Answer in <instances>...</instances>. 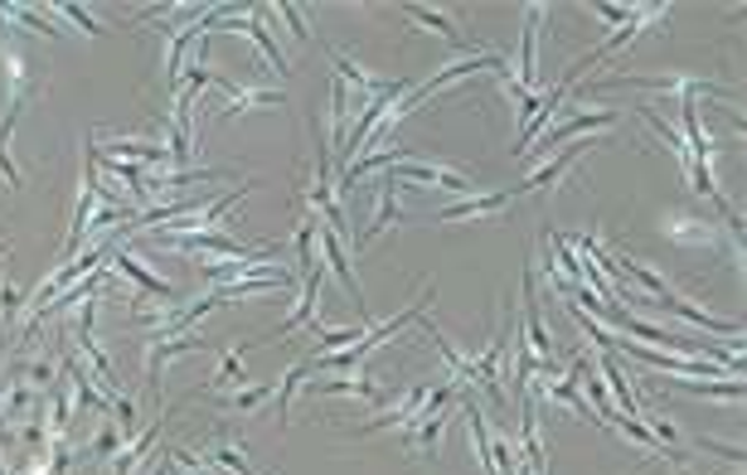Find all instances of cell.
<instances>
[{"label":"cell","mask_w":747,"mask_h":475,"mask_svg":"<svg viewBox=\"0 0 747 475\" xmlns=\"http://www.w3.org/2000/svg\"><path fill=\"white\" fill-rule=\"evenodd\" d=\"M593 145H597L593 137H578V141H568V145H563V151L544 155V161H538V165H534L530 175H524V180H520V185H514L510 194H514V199H520V194H538V190H554V185H563V180L573 175V165H578L583 155L593 151Z\"/></svg>","instance_id":"obj_1"},{"label":"cell","mask_w":747,"mask_h":475,"mask_svg":"<svg viewBox=\"0 0 747 475\" xmlns=\"http://www.w3.org/2000/svg\"><path fill=\"white\" fill-rule=\"evenodd\" d=\"M660 234L684 242V248H718V242H724L718 238V224L704 214H665L660 218Z\"/></svg>","instance_id":"obj_10"},{"label":"cell","mask_w":747,"mask_h":475,"mask_svg":"<svg viewBox=\"0 0 747 475\" xmlns=\"http://www.w3.org/2000/svg\"><path fill=\"white\" fill-rule=\"evenodd\" d=\"M350 137V88L340 78H330V141L345 145Z\"/></svg>","instance_id":"obj_22"},{"label":"cell","mask_w":747,"mask_h":475,"mask_svg":"<svg viewBox=\"0 0 747 475\" xmlns=\"http://www.w3.org/2000/svg\"><path fill=\"white\" fill-rule=\"evenodd\" d=\"M514 204L510 190H495V194H471L467 204H447L442 214H433L427 224H476V218H500Z\"/></svg>","instance_id":"obj_9"},{"label":"cell","mask_w":747,"mask_h":475,"mask_svg":"<svg viewBox=\"0 0 747 475\" xmlns=\"http://www.w3.org/2000/svg\"><path fill=\"white\" fill-rule=\"evenodd\" d=\"M311 393L316 398H364V403H378V408L398 398V393H384V388L374 379H364V374L360 379H321V384H311Z\"/></svg>","instance_id":"obj_14"},{"label":"cell","mask_w":747,"mask_h":475,"mask_svg":"<svg viewBox=\"0 0 747 475\" xmlns=\"http://www.w3.org/2000/svg\"><path fill=\"white\" fill-rule=\"evenodd\" d=\"M267 398H273V384H248V388H238L234 398H218V403L234 408V412H253V408H263Z\"/></svg>","instance_id":"obj_25"},{"label":"cell","mask_w":747,"mask_h":475,"mask_svg":"<svg viewBox=\"0 0 747 475\" xmlns=\"http://www.w3.org/2000/svg\"><path fill=\"white\" fill-rule=\"evenodd\" d=\"M394 180H413V185L427 190H451V194H476V180L467 170H451V165H433V161H398L388 170Z\"/></svg>","instance_id":"obj_4"},{"label":"cell","mask_w":747,"mask_h":475,"mask_svg":"<svg viewBox=\"0 0 747 475\" xmlns=\"http://www.w3.org/2000/svg\"><path fill=\"white\" fill-rule=\"evenodd\" d=\"M54 10H58V15H64L68 24H78L83 34H103V20H93L88 10H83V6H73V0H64V6H54Z\"/></svg>","instance_id":"obj_29"},{"label":"cell","mask_w":747,"mask_h":475,"mask_svg":"<svg viewBox=\"0 0 747 475\" xmlns=\"http://www.w3.org/2000/svg\"><path fill=\"white\" fill-rule=\"evenodd\" d=\"M544 10L548 6H530L524 10V40H520V68H514V78L524 83V88H534V58H538V24H544Z\"/></svg>","instance_id":"obj_18"},{"label":"cell","mask_w":747,"mask_h":475,"mask_svg":"<svg viewBox=\"0 0 747 475\" xmlns=\"http://www.w3.org/2000/svg\"><path fill=\"white\" fill-rule=\"evenodd\" d=\"M316 248H321V252H316V258L326 262V272L340 282V291H345V296L354 301V306H364V296H360V282H354V267H350V252H345V238H340L335 228L326 224V218H321V224H316Z\"/></svg>","instance_id":"obj_2"},{"label":"cell","mask_w":747,"mask_h":475,"mask_svg":"<svg viewBox=\"0 0 747 475\" xmlns=\"http://www.w3.org/2000/svg\"><path fill=\"white\" fill-rule=\"evenodd\" d=\"M316 224H321V218H301V224H297V258H301V272H306V267L321 262V258H316Z\"/></svg>","instance_id":"obj_26"},{"label":"cell","mask_w":747,"mask_h":475,"mask_svg":"<svg viewBox=\"0 0 747 475\" xmlns=\"http://www.w3.org/2000/svg\"><path fill=\"white\" fill-rule=\"evenodd\" d=\"M442 436H447V412H427V418H418V428L403 432V452L437 456L442 452Z\"/></svg>","instance_id":"obj_16"},{"label":"cell","mask_w":747,"mask_h":475,"mask_svg":"<svg viewBox=\"0 0 747 475\" xmlns=\"http://www.w3.org/2000/svg\"><path fill=\"white\" fill-rule=\"evenodd\" d=\"M107 262H113V277H121V282L137 287V296H146V301H161V306H175V301H180V296H175V287L161 282V277H156L146 262L131 258L127 248H113V258H107Z\"/></svg>","instance_id":"obj_3"},{"label":"cell","mask_w":747,"mask_h":475,"mask_svg":"<svg viewBox=\"0 0 747 475\" xmlns=\"http://www.w3.org/2000/svg\"><path fill=\"white\" fill-rule=\"evenodd\" d=\"M121 446H127V432H121V428H117V418H113V412H107V418L97 422V442H93V456H97V461H113V456L121 452Z\"/></svg>","instance_id":"obj_23"},{"label":"cell","mask_w":747,"mask_h":475,"mask_svg":"<svg viewBox=\"0 0 747 475\" xmlns=\"http://www.w3.org/2000/svg\"><path fill=\"white\" fill-rule=\"evenodd\" d=\"M248 349H257V339L248 345V339H234V345L224 349V359H218V369H214V379L204 384V393H218V388H228V384H243V355Z\"/></svg>","instance_id":"obj_20"},{"label":"cell","mask_w":747,"mask_h":475,"mask_svg":"<svg viewBox=\"0 0 747 475\" xmlns=\"http://www.w3.org/2000/svg\"><path fill=\"white\" fill-rule=\"evenodd\" d=\"M194 102H200V93L194 88H180L175 93V107H170V165H190L194 161Z\"/></svg>","instance_id":"obj_5"},{"label":"cell","mask_w":747,"mask_h":475,"mask_svg":"<svg viewBox=\"0 0 747 475\" xmlns=\"http://www.w3.org/2000/svg\"><path fill=\"white\" fill-rule=\"evenodd\" d=\"M330 54V68H335V78L345 83V88H360L364 97H378V93H388L398 78H384V73H370L364 64H354V58L345 54V48H326Z\"/></svg>","instance_id":"obj_12"},{"label":"cell","mask_w":747,"mask_h":475,"mask_svg":"<svg viewBox=\"0 0 747 475\" xmlns=\"http://www.w3.org/2000/svg\"><path fill=\"white\" fill-rule=\"evenodd\" d=\"M93 151L113 155V161H131V165H166L170 145L151 141V137H93Z\"/></svg>","instance_id":"obj_6"},{"label":"cell","mask_w":747,"mask_h":475,"mask_svg":"<svg viewBox=\"0 0 747 475\" xmlns=\"http://www.w3.org/2000/svg\"><path fill=\"white\" fill-rule=\"evenodd\" d=\"M311 374H316V364H311V359H301L297 369H291V374H281V379L273 384V403H277V422H281V428H287V418H291V403H297V393L306 388V379H311Z\"/></svg>","instance_id":"obj_19"},{"label":"cell","mask_w":747,"mask_h":475,"mask_svg":"<svg viewBox=\"0 0 747 475\" xmlns=\"http://www.w3.org/2000/svg\"><path fill=\"white\" fill-rule=\"evenodd\" d=\"M587 10H593V15H597V20L617 24V30H621V24H627V20L636 15V10H627V6H611V0H602V6H587Z\"/></svg>","instance_id":"obj_30"},{"label":"cell","mask_w":747,"mask_h":475,"mask_svg":"<svg viewBox=\"0 0 747 475\" xmlns=\"http://www.w3.org/2000/svg\"><path fill=\"white\" fill-rule=\"evenodd\" d=\"M621 112L617 107H602V112H573V117H563L554 131H544V151L538 155H554L563 141H578V137H593L597 127H617Z\"/></svg>","instance_id":"obj_7"},{"label":"cell","mask_w":747,"mask_h":475,"mask_svg":"<svg viewBox=\"0 0 747 475\" xmlns=\"http://www.w3.org/2000/svg\"><path fill=\"white\" fill-rule=\"evenodd\" d=\"M30 97H34V93H10V102L0 107V180H6L10 190H20V185H24V170L10 161V131H15L20 112L30 107Z\"/></svg>","instance_id":"obj_11"},{"label":"cell","mask_w":747,"mask_h":475,"mask_svg":"<svg viewBox=\"0 0 747 475\" xmlns=\"http://www.w3.org/2000/svg\"><path fill=\"white\" fill-rule=\"evenodd\" d=\"M210 83H214V88L228 97V107H224V112H218V121H228V117H238V112H253V107H281V102H287V97H281V93H273V88H253V83H248V88H243V83L224 78V73H210Z\"/></svg>","instance_id":"obj_8"},{"label":"cell","mask_w":747,"mask_h":475,"mask_svg":"<svg viewBox=\"0 0 747 475\" xmlns=\"http://www.w3.org/2000/svg\"><path fill=\"white\" fill-rule=\"evenodd\" d=\"M0 475H10V466H6V461H0Z\"/></svg>","instance_id":"obj_31"},{"label":"cell","mask_w":747,"mask_h":475,"mask_svg":"<svg viewBox=\"0 0 747 475\" xmlns=\"http://www.w3.org/2000/svg\"><path fill=\"white\" fill-rule=\"evenodd\" d=\"M403 15H408L418 30H427V34H437V40H447L451 48H471V54H481L467 34H461V24L451 20V15H442V10H427V6H403Z\"/></svg>","instance_id":"obj_13"},{"label":"cell","mask_w":747,"mask_h":475,"mask_svg":"<svg viewBox=\"0 0 747 475\" xmlns=\"http://www.w3.org/2000/svg\"><path fill=\"white\" fill-rule=\"evenodd\" d=\"M277 20H287V30H291V40L297 44H311V24H306L301 6H277Z\"/></svg>","instance_id":"obj_28"},{"label":"cell","mask_w":747,"mask_h":475,"mask_svg":"<svg viewBox=\"0 0 747 475\" xmlns=\"http://www.w3.org/2000/svg\"><path fill=\"white\" fill-rule=\"evenodd\" d=\"M166 456H170V461H175V466H180V471H190V475H218L210 456H194V452H185V446H175V452H166Z\"/></svg>","instance_id":"obj_27"},{"label":"cell","mask_w":747,"mask_h":475,"mask_svg":"<svg viewBox=\"0 0 747 475\" xmlns=\"http://www.w3.org/2000/svg\"><path fill=\"white\" fill-rule=\"evenodd\" d=\"M194 40H204V15L194 20V24H185V30H175V34L166 40V83L180 78V68H185V44H194Z\"/></svg>","instance_id":"obj_21"},{"label":"cell","mask_w":747,"mask_h":475,"mask_svg":"<svg viewBox=\"0 0 747 475\" xmlns=\"http://www.w3.org/2000/svg\"><path fill=\"white\" fill-rule=\"evenodd\" d=\"M394 190H398V180H394V175L378 180V209H374V224H370V228H360V248H364V242H374V238H384L388 228H394L398 218H403L398 194H394Z\"/></svg>","instance_id":"obj_15"},{"label":"cell","mask_w":747,"mask_h":475,"mask_svg":"<svg viewBox=\"0 0 747 475\" xmlns=\"http://www.w3.org/2000/svg\"><path fill=\"white\" fill-rule=\"evenodd\" d=\"M20 315H24V296L15 291V282L0 272V325H6V331H15Z\"/></svg>","instance_id":"obj_24"},{"label":"cell","mask_w":747,"mask_h":475,"mask_svg":"<svg viewBox=\"0 0 747 475\" xmlns=\"http://www.w3.org/2000/svg\"><path fill=\"white\" fill-rule=\"evenodd\" d=\"M660 388H675L690 398H724V403L743 398V379H660Z\"/></svg>","instance_id":"obj_17"}]
</instances>
